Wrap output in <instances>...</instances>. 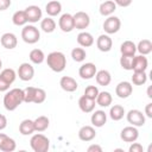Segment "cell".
<instances>
[{
  "mask_svg": "<svg viewBox=\"0 0 152 152\" xmlns=\"http://www.w3.org/2000/svg\"><path fill=\"white\" fill-rule=\"evenodd\" d=\"M58 26L63 32H71L74 27V17L70 13H64L59 17Z\"/></svg>",
  "mask_w": 152,
  "mask_h": 152,
  "instance_id": "obj_12",
  "label": "cell"
},
{
  "mask_svg": "<svg viewBox=\"0 0 152 152\" xmlns=\"http://www.w3.org/2000/svg\"><path fill=\"white\" fill-rule=\"evenodd\" d=\"M28 57H30V61L33 64H40V63H43L45 61V55H44L43 50H40V49H33V50H31Z\"/></svg>",
  "mask_w": 152,
  "mask_h": 152,
  "instance_id": "obj_32",
  "label": "cell"
},
{
  "mask_svg": "<svg viewBox=\"0 0 152 152\" xmlns=\"http://www.w3.org/2000/svg\"><path fill=\"white\" fill-rule=\"evenodd\" d=\"M125 108L121 106V104H114L110 107V110H109V116L112 120L114 121H119L124 118L125 115Z\"/></svg>",
  "mask_w": 152,
  "mask_h": 152,
  "instance_id": "obj_29",
  "label": "cell"
},
{
  "mask_svg": "<svg viewBox=\"0 0 152 152\" xmlns=\"http://www.w3.org/2000/svg\"><path fill=\"white\" fill-rule=\"evenodd\" d=\"M12 21L15 26H25L27 23V18H26V13L25 11H17L13 13L12 15Z\"/></svg>",
  "mask_w": 152,
  "mask_h": 152,
  "instance_id": "obj_33",
  "label": "cell"
},
{
  "mask_svg": "<svg viewBox=\"0 0 152 152\" xmlns=\"http://www.w3.org/2000/svg\"><path fill=\"white\" fill-rule=\"evenodd\" d=\"M134 56H124L121 55L120 57V65L125 70H132V61Z\"/></svg>",
  "mask_w": 152,
  "mask_h": 152,
  "instance_id": "obj_39",
  "label": "cell"
},
{
  "mask_svg": "<svg viewBox=\"0 0 152 152\" xmlns=\"http://www.w3.org/2000/svg\"><path fill=\"white\" fill-rule=\"evenodd\" d=\"M99 94V89L96 86H88L84 89V96L91 99V100H96V96Z\"/></svg>",
  "mask_w": 152,
  "mask_h": 152,
  "instance_id": "obj_41",
  "label": "cell"
},
{
  "mask_svg": "<svg viewBox=\"0 0 152 152\" xmlns=\"http://www.w3.org/2000/svg\"><path fill=\"white\" fill-rule=\"evenodd\" d=\"M48 66L55 72H62L66 66V58L65 55L61 51H52L45 57Z\"/></svg>",
  "mask_w": 152,
  "mask_h": 152,
  "instance_id": "obj_2",
  "label": "cell"
},
{
  "mask_svg": "<svg viewBox=\"0 0 152 152\" xmlns=\"http://www.w3.org/2000/svg\"><path fill=\"white\" fill-rule=\"evenodd\" d=\"M17 147V144H15V140L10 138L8 135L6 137V139L4 140L2 145L0 146V151H4V152H13Z\"/></svg>",
  "mask_w": 152,
  "mask_h": 152,
  "instance_id": "obj_35",
  "label": "cell"
},
{
  "mask_svg": "<svg viewBox=\"0 0 152 152\" xmlns=\"http://www.w3.org/2000/svg\"><path fill=\"white\" fill-rule=\"evenodd\" d=\"M1 68H2V61L0 59V70H1Z\"/></svg>",
  "mask_w": 152,
  "mask_h": 152,
  "instance_id": "obj_51",
  "label": "cell"
},
{
  "mask_svg": "<svg viewBox=\"0 0 152 152\" xmlns=\"http://www.w3.org/2000/svg\"><path fill=\"white\" fill-rule=\"evenodd\" d=\"M19 132L23 135H30L34 131V122L31 119H25L19 124Z\"/></svg>",
  "mask_w": 152,
  "mask_h": 152,
  "instance_id": "obj_26",
  "label": "cell"
},
{
  "mask_svg": "<svg viewBox=\"0 0 152 152\" xmlns=\"http://www.w3.org/2000/svg\"><path fill=\"white\" fill-rule=\"evenodd\" d=\"M147 96H148L150 99H152V94H151V87H148V89H147Z\"/></svg>",
  "mask_w": 152,
  "mask_h": 152,
  "instance_id": "obj_50",
  "label": "cell"
},
{
  "mask_svg": "<svg viewBox=\"0 0 152 152\" xmlns=\"http://www.w3.org/2000/svg\"><path fill=\"white\" fill-rule=\"evenodd\" d=\"M11 0H0V11H5L11 6Z\"/></svg>",
  "mask_w": 152,
  "mask_h": 152,
  "instance_id": "obj_45",
  "label": "cell"
},
{
  "mask_svg": "<svg viewBox=\"0 0 152 152\" xmlns=\"http://www.w3.org/2000/svg\"><path fill=\"white\" fill-rule=\"evenodd\" d=\"M147 81V75L146 71H133L132 76V83L135 86H142Z\"/></svg>",
  "mask_w": 152,
  "mask_h": 152,
  "instance_id": "obj_34",
  "label": "cell"
},
{
  "mask_svg": "<svg viewBox=\"0 0 152 152\" xmlns=\"http://www.w3.org/2000/svg\"><path fill=\"white\" fill-rule=\"evenodd\" d=\"M25 13H26V18H27V23H37L38 20L42 19V10L39 6H36V5H31L28 7H26L25 10Z\"/></svg>",
  "mask_w": 152,
  "mask_h": 152,
  "instance_id": "obj_13",
  "label": "cell"
},
{
  "mask_svg": "<svg viewBox=\"0 0 152 152\" xmlns=\"http://www.w3.org/2000/svg\"><path fill=\"white\" fill-rule=\"evenodd\" d=\"M112 101H113V97H112L110 93H108V91H99L96 100H95V102L100 107H104V108L109 107L112 104Z\"/></svg>",
  "mask_w": 152,
  "mask_h": 152,
  "instance_id": "obj_25",
  "label": "cell"
},
{
  "mask_svg": "<svg viewBox=\"0 0 152 152\" xmlns=\"http://www.w3.org/2000/svg\"><path fill=\"white\" fill-rule=\"evenodd\" d=\"M128 151H129V152H142L144 148H142V145H141V144L133 141V142H131V146H129Z\"/></svg>",
  "mask_w": 152,
  "mask_h": 152,
  "instance_id": "obj_42",
  "label": "cell"
},
{
  "mask_svg": "<svg viewBox=\"0 0 152 152\" xmlns=\"http://www.w3.org/2000/svg\"><path fill=\"white\" fill-rule=\"evenodd\" d=\"M126 118H127L128 124H131L132 126H135V127H141V126H144V125H145V121H146L145 115H144L142 112L139 110V109H131V110L126 114Z\"/></svg>",
  "mask_w": 152,
  "mask_h": 152,
  "instance_id": "obj_5",
  "label": "cell"
},
{
  "mask_svg": "<svg viewBox=\"0 0 152 152\" xmlns=\"http://www.w3.org/2000/svg\"><path fill=\"white\" fill-rule=\"evenodd\" d=\"M40 28L45 33H51L56 28V21L51 17H46V18L42 19V21H40Z\"/></svg>",
  "mask_w": 152,
  "mask_h": 152,
  "instance_id": "obj_31",
  "label": "cell"
},
{
  "mask_svg": "<svg viewBox=\"0 0 152 152\" xmlns=\"http://www.w3.org/2000/svg\"><path fill=\"white\" fill-rule=\"evenodd\" d=\"M145 114L147 118H152V103H147L145 107Z\"/></svg>",
  "mask_w": 152,
  "mask_h": 152,
  "instance_id": "obj_48",
  "label": "cell"
},
{
  "mask_svg": "<svg viewBox=\"0 0 152 152\" xmlns=\"http://www.w3.org/2000/svg\"><path fill=\"white\" fill-rule=\"evenodd\" d=\"M18 76L21 81H31L34 76V69L30 63H21L18 68Z\"/></svg>",
  "mask_w": 152,
  "mask_h": 152,
  "instance_id": "obj_9",
  "label": "cell"
},
{
  "mask_svg": "<svg viewBox=\"0 0 152 152\" xmlns=\"http://www.w3.org/2000/svg\"><path fill=\"white\" fill-rule=\"evenodd\" d=\"M121 27V20L115 15H109L103 21V30L107 34H114L116 33Z\"/></svg>",
  "mask_w": 152,
  "mask_h": 152,
  "instance_id": "obj_6",
  "label": "cell"
},
{
  "mask_svg": "<svg viewBox=\"0 0 152 152\" xmlns=\"http://www.w3.org/2000/svg\"><path fill=\"white\" fill-rule=\"evenodd\" d=\"M132 93H133V86L128 81H122L118 83V86L115 87V94L120 99H127L128 96L132 95Z\"/></svg>",
  "mask_w": 152,
  "mask_h": 152,
  "instance_id": "obj_11",
  "label": "cell"
},
{
  "mask_svg": "<svg viewBox=\"0 0 152 152\" xmlns=\"http://www.w3.org/2000/svg\"><path fill=\"white\" fill-rule=\"evenodd\" d=\"M59 86L66 93H74L78 88V84H77L76 80L74 77H71V76H63L59 80Z\"/></svg>",
  "mask_w": 152,
  "mask_h": 152,
  "instance_id": "obj_14",
  "label": "cell"
},
{
  "mask_svg": "<svg viewBox=\"0 0 152 152\" xmlns=\"http://www.w3.org/2000/svg\"><path fill=\"white\" fill-rule=\"evenodd\" d=\"M6 126H7V119L4 114H0V131L5 129Z\"/></svg>",
  "mask_w": 152,
  "mask_h": 152,
  "instance_id": "obj_47",
  "label": "cell"
},
{
  "mask_svg": "<svg viewBox=\"0 0 152 152\" xmlns=\"http://www.w3.org/2000/svg\"><path fill=\"white\" fill-rule=\"evenodd\" d=\"M97 69H96V65L91 62H88V63H84L80 66L78 69V75L83 80H90L95 76Z\"/></svg>",
  "mask_w": 152,
  "mask_h": 152,
  "instance_id": "obj_10",
  "label": "cell"
},
{
  "mask_svg": "<svg viewBox=\"0 0 152 152\" xmlns=\"http://www.w3.org/2000/svg\"><path fill=\"white\" fill-rule=\"evenodd\" d=\"M33 122H34V131L36 132H44L45 129H48V127L50 125V120L45 115H40V116L36 118L33 120Z\"/></svg>",
  "mask_w": 152,
  "mask_h": 152,
  "instance_id": "obj_28",
  "label": "cell"
},
{
  "mask_svg": "<svg viewBox=\"0 0 152 152\" xmlns=\"http://www.w3.org/2000/svg\"><path fill=\"white\" fill-rule=\"evenodd\" d=\"M6 137H7L6 134H4V133H0V146L2 145V142H4V140L6 139Z\"/></svg>",
  "mask_w": 152,
  "mask_h": 152,
  "instance_id": "obj_49",
  "label": "cell"
},
{
  "mask_svg": "<svg viewBox=\"0 0 152 152\" xmlns=\"http://www.w3.org/2000/svg\"><path fill=\"white\" fill-rule=\"evenodd\" d=\"M10 83L6 82L1 76H0V91H7L10 89Z\"/></svg>",
  "mask_w": 152,
  "mask_h": 152,
  "instance_id": "obj_43",
  "label": "cell"
},
{
  "mask_svg": "<svg viewBox=\"0 0 152 152\" xmlns=\"http://www.w3.org/2000/svg\"><path fill=\"white\" fill-rule=\"evenodd\" d=\"M0 42H1V45L5 48V49H8V50H12L17 46L18 44V39H17V36L12 32H6L1 36L0 38Z\"/></svg>",
  "mask_w": 152,
  "mask_h": 152,
  "instance_id": "obj_16",
  "label": "cell"
},
{
  "mask_svg": "<svg viewBox=\"0 0 152 152\" xmlns=\"http://www.w3.org/2000/svg\"><path fill=\"white\" fill-rule=\"evenodd\" d=\"M71 57L75 62H83L87 57V52L83 48H74L71 50Z\"/></svg>",
  "mask_w": 152,
  "mask_h": 152,
  "instance_id": "obj_36",
  "label": "cell"
},
{
  "mask_svg": "<svg viewBox=\"0 0 152 152\" xmlns=\"http://www.w3.org/2000/svg\"><path fill=\"white\" fill-rule=\"evenodd\" d=\"M72 17H74V27L77 28V30L83 31V30H86V28L89 26V24H90V17H89V14L86 13V12H82V11L76 12Z\"/></svg>",
  "mask_w": 152,
  "mask_h": 152,
  "instance_id": "obj_7",
  "label": "cell"
},
{
  "mask_svg": "<svg viewBox=\"0 0 152 152\" xmlns=\"http://www.w3.org/2000/svg\"><path fill=\"white\" fill-rule=\"evenodd\" d=\"M133 0H114L115 5L116 6H120V7H128L131 4H132Z\"/></svg>",
  "mask_w": 152,
  "mask_h": 152,
  "instance_id": "obj_44",
  "label": "cell"
},
{
  "mask_svg": "<svg viewBox=\"0 0 152 152\" xmlns=\"http://www.w3.org/2000/svg\"><path fill=\"white\" fill-rule=\"evenodd\" d=\"M95 100H91L84 95H82L78 100V107L83 113H91L95 108Z\"/></svg>",
  "mask_w": 152,
  "mask_h": 152,
  "instance_id": "obj_19",
  "label": "cell"
},
{
  "mask_svg": "<svg viewBox=\"0 0 152 152\" xmlns=\"http://www.w3.org/2000/svg\"><path fill=\"white\" fill-rule=\"evenodd\" d=\"M147 66H148V61L144 55H138L133 57V61H132L133 71H146Z\"/></svg>",
  "mask_w": 152,
  "mask_h": 152,
  "instance_id": "obj_17",
  "label": "cell"
},
{
  "mask_svg": "<svg viewBox=\"0 0 152 152\" xmlns=\"http://www.w3.org/2000/svg\"><path fill=\"white\" fill-rule=\"evenodd\" d=\"M45 11H46L48 15H50V17L58 15L61 13V11H62V4L58 0H51V1H49L46 4Z\"/></svg>",
  "mask_w": 152,
  "mask_h": 152,
  "instance_id": "obj_23",
  "label": "cell"
},
{
  "mask_svg": "<svg viewBox=\"0 0 152 152\" xmlns=\"http://www.w3.org/2000/svg\"><path fill=\"white\" fill-rule=\"evenodd\" d=\"M0 76H1L6 82H8L10 84H12V83L15 81L17 74H15V71H14L12 68H6V69H4V70L0 72Z\"/></svg>",
  "mask_w": 152,
  "mask_h": 152,
  "instance_id": "obj_37",
  "label": "cell"
},
{
  "mask_svg": "<svg viewBox=\"0 0 152 152\" xmlns=\"http://www.w3.org/2000/svg\"><path fill=\"white\" fill-rule=\"evenodd\" d=\"M87 151H88V152H102V147H101L100 145L93 144V145H90V146L87 148Z\"/></svg>",
  "mask_w": 152,
  "mask_h": 152,
  "instance_id": "obj_46",
  "label": "cell"
},
{
  "mask_svg": "<svg viewBox=\"0 0 152 152\" xmlns=\"http://www.w3.org/2000/svg\"><path fill=\"white\" fill-rule=\"evenodd\" d=\"M77 43L82 48H89L94 44V37L91 36V33H89L87 31H82L77 36Z\"/></svg>",
  "mask_w": 152,
  "mask_h": 152,
  "instance_id": "obj_22",
  "label": "cell"
},
{
  "mask_svg": "<svg viewBox=\"0 0 152 152\" xmlns=\"http://www.w3.org/2000/svg\"><path fill=\"white\" fill-rule=\"evenodd\" d=\"M120 138L122 141L125 142H133V141H137V139L139 138V131L137 129L135 126H127L125 128L121 129V133H120Z\"/></svg>",
  "mask_w": 152,
  "mask_h": 152,
  "instance_id": "obj_8",
  "label": "cell"
},
{
  "mask_svg": "<svg viewBox=\"0 0 152 152\" xmlns=\"http://www.w3.org/2000/svg\"><path fill=\"white\" fill-rule=\"evenodd\" d=\"M116 10V5L113 0H106L103 1L100 7H99V11H100V14L103 15V17H109L112 15Z\"/></svg>",
  "mask_w": 152,
  "mask_h": 152,
  "instance_id": "obj_20",
  "label": "cell"
},
{
  "mask_svg": "<svg viewBox=\"0 0 152 152\" xmlns=\"http://www.w3.org/2000/svg\"><path fill=\"white\" fill-rule=\"evenodd\" d=\"M30 146L34 152H46L50 147V140L44 134L37 133L31 137Z\"/></svg>",
  "mask_w": 152,
  "mask_h": 152,
  "instance_id": "obj_3",
  "label": "cell"
},
{
  "mask_svg": "<svg viewBox=\"0 0 152 152\" xmlns=\"http://www.w3.org/2000/svg\"><path fill=\"white\" fill-rule=\"evenodd\" d=\"M90 121L94 127H102L107 122V114L103 110H95L91 114Z\"/></svg>",
  "mask_w": 152,
  "mask_h": 152,
  "instance_id": "obj_21",
  "label": "cell"
},
{
  "mask_svg": "<svg viewBox=\"0 0 152 152\" xmlns=\"http://www.w3.org/2000/svg\"><path fill=\"white\" fill-rule=\"evenodd\" d=\"M137 51L140 53V55H148L152 52V42L150 39H142L138 43L137 45Z\"/></svg>",
  "mask_w": 152,
  "mask_h": 152,
  "instance_id": "obj_30",
  "label": "cell"
},
{
  "mask_svg": "<svg viewBox=\"0 0 152 152\" xmlns=\"http://www.w3.org/2000/svg\"><path fill=\"white\" fill-rule=\"evenodd\" d=\"M96 46L101 52H108L112 50L113 40L108 34H101L96 39Z\"/></svg>",
  "mask_w": 152,
  "mask_h": 152,
  "instance_id": "obj_15",
  "label": "cell"
},
{
  "mask_svg": "<svg viewBox=\"0 0 152 152\" xmlns=\"http://www.w3.org/2000/svg\"><path fill=\"white\" fill-rule=\"evenodd\" d=\"M46 100V91L42 88H36L34 90V97H33V103H43Z\"/></svg>",
  "mask_w": 152,
  "mask_h": 152,
  "instance_id": "obj_38",
  "label": "cell"
},
{
  "mask_svg": "<svg viewBox=\"0 0 152 152\" xmlns=\"http://www.w3.org/2000/svg\"><path fill=\"white\" fill-rule=\"evenodd\" d=\"M4 107L12 112L15 110L23 102H24V89L20 88H13L11 90H7L4 96Z\"/></svg>",
  "mask_w": 152,
  "mask_h": 152,
  "instance_id": "obj_1",
  "label": "cell"
},
{
  "mask_svg": "<svg viewBox=\"0 0 152 152\" xmlns=\"http://www.w3.org/2000/svg\"><path fill=\"white\" fill-rule=\"evenodd\" d=\"M95 78H96V82H97V84H100V86H103V87L108 86V84L110 83V81H112V76H110V72H109L108 70H104V69L96 71V74H95Z\"/></svg>",
  "mask_w": 152,
  "mask_h": 152,
  "instance_id": "obj_24",
  "label": "cell"
},
{
  "mask_svg": "<svg viewBox=\"0 0 152 152\" xmlns=\"http://www.w3.org/2000/svg\"><path fill=\"white\" fill-rule=\"evenodd\" d=\"M21 38L27 44H36L40 39V32L34 25H25L21 30Z\"/></svg>",
  "mask_w": 152,
  "mask_h": 152,
  "instance_id": "obj_4",
  "label": "cell"
},
{
  "mask_svg": "<svg viewBox=\"0 0 152 152\" xmlns=\"http://www.w3.org/2000/svg\"><path fill=\"white\" fill-rule=\"evenodd\" d=\"M34 87H27L24 89V102L26 103H31L33 102V97H34Z\"/></svg>",
  "mask_w": 152,
  "mask_h": 152,
  "instance_id": "obj_40",
  "label": "cell"
},
{
  "mask_svg": "<svg viewBox=\"0 0 152 152\" xmlns=\"http://www.w3.org/2000/svg\"><path fill=\"white\" fill-rule=\"evenodd\" d=\"M120 52L124 56H135L137 45L132 40H125L120 46Z\"/></svg>",
  "mask_w": 152,
  "mask_h": 152,
  "instance_id": "obj_27",
  "label": "cell"
},
{
  "mask_svg": "<svg viewBox=\"0 0 152 152\" xmlns=\"http://www.w3.org/2000/svg\"><path fill=\"white\" fill-rule=\"evenodd\" d=\"M96 137L95 128L93 126H82L78 131V138L82 141H91Z\"/></svg>",
  "mask_w": 152,
  "mask_h": 152,
  "instance_id": "obj_18",
  "label": "cell"
}]
</instances>
